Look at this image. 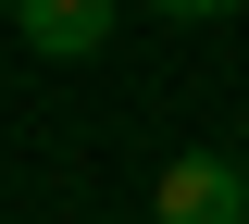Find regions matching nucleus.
Returning <instances> with one entry per match:
<instances>
[{
  "label": "nucleus",
  "mask_w": 249,
  "mask_h": 224,
  "mask_svg": "<svg viewBox=\"0 0 249 224\" xmlns=\"http://www.w3.org/2000/svg\"><path fill=\"white\" fill-rule=\"evenodd\" d=\"M150 224H249V174L224 150H175L150 187Z\"/></svg>",
  "instance_id": "obj_1"
},
{
  "label": "nucleus",
  "mask_w": 249,
  "mask_h": 224,
  "mask_svg": "<svg viewBox=\"0 0 249 224\" xmlns=\"http://www.w3.org/2000/svg\"><path fill=\"white\" fill-rule=\"evenodd\" d=\"M112 13H124V0H13V25H25L37 63H88L100 37H112Z\"/></svg>",
  "instance_id": "obj_2"
},
{
  "label": "nucleus",
  "mask_w": 249,
  "mask_h": 224,
  "mask_svg": "<svg viewBox=\"0 0 249 224\" xmlns=\"http://www.w3.org/2000/svg\"><path fill=\"white\" fill-rule=\"evenodd\" d=\"M150 13H175V25H212V13H237V0H150Z\"/></svg>",
  "instance_id": "obj_3"
}]
</instances>
